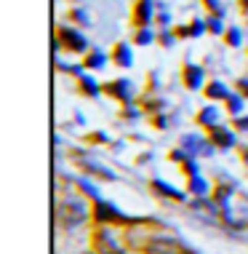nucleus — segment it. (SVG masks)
Instances as JSON below:
<instances>
[{
    "mask_svg": "<svg viewBox=\"0 0 248 254\" xmlns=\"http://www.w3.org/2000/svg\"><path fill=\"white\" fill-rule=\"evenodd\" d=\"M147 252L149 254H182V246L171 238H152L147 244Z\"/></svg>",
    "mask_w": 248,
    "mask_h": 254,
    "instance_id": "obj_1",
    "label": "nucleus"
},
{
    "mask_svg": "<svg viewBox=\"0 0 248 254\" xmlns=\"http://www.w3.org/2000/svg\"><path fill=\"white\" fill-rule=\"evenodd\" d=\"M99 241H101V252H104V254H120V246L115 244V238H112V233H109V230H101Z\"/></svg>",
    "mask_w": 248,
    "mask_h": 254,
    "instance_id": "obj_2",
    "label": "nucleus"
},
{
    "mask_svg": "<svg viewBox=\"0 0 248 254\" xmlns=\"http://www.w3.org/2000/svg\"><path fill=\"white\" fill-rule=\"evenodd\" d=\"M190 86H200V70H198V67L190 70Z\"/></svg>",
    "mask_w": 248,
    "mask_h": 254,
    "instance_id": "obj_3",
    "label": "nucleus"
},
{
    "mask_svg": "<svg viewBox=\"0 0 248 254\" xmlns=\"http://www.w3.org/2000/svg\"><path fill=\"white\" fill-rule=\"evenodd\" d=\"M216 139H219V145H232V136L230 134H227V131H216Z\"/></svg>",
    "mask_w": 248,
    "mask_h": 254,
    "instance_id": "obj_4",
    "label": "nucleus"
},
{
    "mask_svg": "<svg viewBox=\"0 0 248 254\" xmlns=\"http://www.w3.org/2000/svg\"><path fill=\"white\" fill-rule=\"evenodd\" d=\"M208 94H211V97H227L224 86H219V83H216V86H211V88H208Z\"/></svg>",
    "mask_w": 248,
    "mask_h": 254,
    "instance_id": "obj_5",
    "label": "nucleus"
},
{
    "mask_svg": "<svg viewBox=\"0 0 248 254\" xmlns=\"http://www.w3.org/2000/svg\"><path fill=\"white\" fill-rule=\"evenodd\" d=\"M211 121H216V113H213V110H205V113H203V123H211Z\"/></svg>",
    "mask_w": 248,
    "mask_h": 254,
    "instance_id": "obj_6",
    "label": "nucleus"
},
{
    "mask_svg": "<svg viewBox=\"0 0 248 254\" xmlns=\"http://www.w3.org/2000/svg\"><path fill=\"white\" fill-rule=\"evenodd\" d=\"M240 107H243V102H240V99H230V110H232V113H240Z\"/></svg>",
    "mask_w": 248,
    "mask_h": 254,
    "instance_id": "obj_7",
    "label": "nucleus"
},
{
    "mask_svg": "<svg viewBox=\"0 0 248 254\" xmlns=\"http://www.w3.org/2000/svg\"><path fill=\"white\" fill-rule=\"evenodd\" d=\"M195 193H205V182H200V180H195Z\"/></svg>",
    "mask_w": 248,
    "mask_h": 254,
    "instance_id": "obj_8",
    "label": "nucleus"
}]
</instances>
